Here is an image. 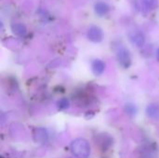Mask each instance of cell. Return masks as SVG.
<instances>
[{
  "label": "cell",
  "mask_w": 159,
  "mask_h": 158,
  "mask_svg": "<svg viewBox=\"0 0 159 158\" xmlns=\"http://www.w3.org/2000/svg\"><path fill=\"white\" fill-rule=\"evenodd\" d=\"M71 151L77 158H87L90 154V146L87 140L79 138L71 143Z\"/></svg>",
  "instance_id": "cell-1"
},
{
  "label": "cell",
  "mask_w": 159,
  "mask_h": 158,
  "mask_svg": "<svg viewBox=\"0 0 159 158\" xmlns=\"http://www.w3.org/2000/svg\"><path fill=\"white\" fill-rule=\"evenodd\" d=\"M116 58L118 63L125 69H128L131 65V56L128 48L125 47H119L116 51Z\"/></svg>",
  "instance_id": "cell-2"
},
{
  "label": "cell",
  "mask_w": 159,
  "mask_h": 158,
  "mask_svg": "<svg viewBox=\"0 0 159 158\" xmlns=\"http://www.w3.org/2000/svg\"><path fill=\"white\" fill-rule=\"evenodd\" d=\"M87 35H88L89 40H90L93 43H100L103 39L102 30L96 25H92L89 28Z\"/></svg>",
  "instance_id": "cell-3"
},
{
  "label": "cell",
  "mask_w": 159,
  "mask_h": 158,
  "mask_svg": "<svg viewBox=\"0 0 159 158\" xmlns=\"http://www.w3.org/2000/svg\"><path fill=\"white\" fill-rule=\"evenodd\" d=\"M91 70L95 75H101L105 70V63L102 60L96 59L91 62Z\"/></svg>",
  "instance_id": "cell-4"
},
{
  "label": "cell",
  "mask_w": 159,
  "mask_h": 158,
  "mask_svg": "<svg viewBox=\"0 0 159 158\" xmlns=\"http://www.w3.org/2000/svg\"><path fill=\"white\" fill-rule=\"evenodd\" d=\"M130 40L135 46H137L139 47H143L144 45V43H145V37H144L143 34L142 32H140V31L133 32L130 34Z\"/></svg>",
  "instance_id": "cell-5"
},
{
  "label": "cell",
  "mask_w": 159,
  "mask_h": 158,
  "mask_svg": "<svg viewBox=\"0 0 159 158\" xmlns=\"http://www.w3.org/2000/svg\"><path fill=\"white\" fill-rule=\"evenodd\" d=\"M146 115L151 119L159 121V104L152 103L146 108Z\"/></svg>",
  "instance_id": "cell-6"
},
{
  "label": "cell",
  "mask_w": 159,
  "mask_h": 158,
  "mask_svg": "<svg viewBox=\"0 0 159 158\" xmlns=\"http://www.w3.org/2000/svg\"><path fill=\"white\" fill-rule=\"evenodd\" d=\"M95 13L99 16H104L110 11V6L105 2H98L94 6Z\"/></svg>",
  "instance_id": "cell-7"
},
{
  "label": "cell",
  "mask_w": 159,
  "mask_h": 158,
  "mask_svg": "<svg viewBox=\"0 0 159 158\" xmlns=\"http://www.w3.org/2000/svg\"><path fill=\"white\" fill-rule=\"evenodd\" d=\"M11 31L14 34L18 36H24L27 33V28L23 23L16 22L11 25Z\"/></svg>",
  "instance_id": "cell-8"
},
{
  "label": "cell",
  "mask_w": 159,
  "mask_h": 158,
  "mask_svg": "<svg viewBox=\"0 0 159 158\" xmlns=\"http://www.w3.org/2000/svg\"><path fill=\"white\" fill-rule=\"evenodd\" d=\"M142 3L147 11H152L158 7L159 0H142Z\"/></svg>",
  "instance_id": "cell-9"
},
{
  "label": "cell",
  "mask_w": 159,
  "mask_h": 158,
  "mask_svg": "<svg viewBox=\"0 0 159 158\" xmlns=\"http://www.w3.org/2000/svg\"><path fill=\"white\" fill-rule=\"evenodd\" d=\"M69 105H70V102L67 98H62L57 102V106L60 110H65L69 108Z\"/></svg>",
  "instance_id": "cell-10"
},
{
  "label": "cell",
  "mask_w": 159,
  "mask_h": 158,
  "mask_svg": "<svg viewBox=\"0 0 159 158\" xmlns=\"http://www.w3.org/2000/svg\"><path fill=\"white\" fill-rule=\"evenodd\" d=\"M126 111H127L128 114L134 115V114L136 113V108H135V106L132 105V104H128V105L126 106Z\"/></svg>",
  "instance_id": "cell-11"
},
{
  "label": "cell",
  "mask_w": 159,
  "mask_h": 158,
  "mask_svg": "<svg viewBox=\"0 0 159 158\" xmlns=\"http://www.w3.org/2000/svg\"><path fill=\"white\" fill-rule=\"evenodd\" d=\"M157 61H159V47L158 49L157 50Z\"/></svg>",
  "instance_id": "cell-12"
}]
</instances>
